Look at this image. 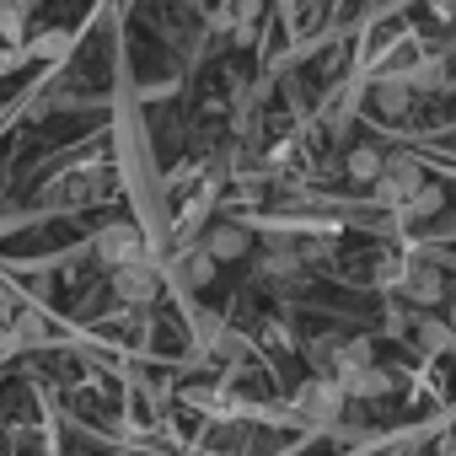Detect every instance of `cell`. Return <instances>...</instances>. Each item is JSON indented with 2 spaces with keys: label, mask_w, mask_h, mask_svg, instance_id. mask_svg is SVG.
Wrapping results in <instances>:
<instances>
[{
  "label": "cell",
  "mask_w": 456,
  "mask_h": 456,
  "mask_svg": "<svg viewBox=\"0 0 456 456\" xmlns=\"http://www.w3.org/2000/svg\"><path fill=\"white\" fill-rule=\"evenodd\" d=\"M344 397H349V392L338 387V376H317V381H306L296 413H301L306 424H333V419L344 413Z\"/></svg>",
  "instance_id": "6da1fadb"
},
{
  "label": "cell",
  "mask_w": 456,
  "mask_h": 456,
  "mask_svg": "<svg viewBox=\"0 0 456 456\" xmlns=\"http://www.w3.org/2000/svg\"><path fill=\"white\" fill-rule=\"evenodd\" d=\"M113 296H118L124 306H151V301L161 296V280H156V269H151L145 258H134V264L113 269Z\"/></svg>",
  "instance_id": "7a4b0ae2"
},
{
  "label": "cell",
  "mask_w": 456,
  "mask_h": 456,
  "mask_svg": "<svg viewBox=\"0 0 456 456\" xmlns=\"http://www.w3.org/2000/svg\"><path fill=\"white\" fill-rule=\"evenodd\" d=\"M140 253H145V242H140V225H129V220L108 225V232L97 237V264H102V269H124V264H134Z\"/></svg>",
  "instance_id": "3957f363"
},
{
  "label": "cell",
  "mask_w": 456,
  "mask_h": 456,
  "mask_svg": "<svg viewBox=\"0 0 456 456\" xmlns=\"http://www.w3.org/2000/svg\"><path fill=\"white\" fill-rule=\"evenodd\" d=\"M333 376H338V387H344L349 397H381V392H392V376H387L381 365H365L360 354L338 360V365H333Z\"/></svg>",
  "instance_id": "277c9868"
},
{
  "label": "cell",
  "mask_w": 456,
  "mask_h": 456,
  "mask_svg": "<svg viewBox=\"0 0 456 456\" xmlns=\"http://www.w3.org/2000/svg\"><path fill=\"white\" fill-rule=\"evenodd\" d=\"M403 290H408V301H419V306H445V301H451L440 269H429V264L408 269V274H403Z\"/></svg>",
  "instance_id": "5b68a950"
},
{
  "label": "cell",
  "mask_w": 456,
  "mask_h": 456,
  "mask_svg": "<svg viewBox=\"0 0 456 456\" xmlns=\"http://www.w3.org/2000/svg\"><path fill=\"white\" fill-rule=\"evenodd\" d=\"M248 232H242V225H215V232L204 237V253L215 258V264H232V258H242L248 253Z\"/></svg>",
  "instance_id": "8992f818"
},
{
  "label": "cell",
  "mask_w": 456,
  "mask_h": 456,
  "mask_svg": "<svg viewBox=\"0 0 456 456\" xmlns=\"http://www.w3.org/2000/svg\"><path fill=\"white\" fill-rule=\"evenodd\" d=\"M413 344L424 354H445V349H456V328L445 317H424V322H413Z\"/></svg>",
  "instance_id": "52a82bcc"
},
{
  "label": "cell",
  "mask_w": 456,
  "mask_h": 456,
  "mask_svg": "<svg viewBox=\"0 0 456 456\" xmlns=\"http://www.w3.org/2000/svg\"><path fill=\"white\" fill-rule=\"evenodd\" d=\"M381 167H387V156H381L376 145H354V151H349V161H344V172H349L354 183H376V177H381Z\"/></svg>",
  "instance_id": "ba28073f"
},
{
  "label": "cell",
  "mask_w": 456,
  "mask_h": 456,
  "mask_svg": "<svg viewBox=\"0 0 456 456\" xmlns=\"http://www.w3.org/2000/svg\"><path fill=\"white\" fill-rule=\"evenodd\" d=\"M440 209H445V188H440V183H419V188L408 193V204H403L408 220H424V215H440Z\"/></svg>",
  "instance_id": "9c48e42d"
},
{
  "label": "cell",
  "mask_w": 456,
  "mask_h": 456,
  "mask_svg": "<svg viewBox=\"0 0 456 456\" xmlns=\"http://www.w3.org/2000/svg\"><path fill=\"white\" fill-rule=\"evenodd\" d=\"M408 102H413V86H408V81H381V86H376V108H381L387 118H403Z\"/></svg>",
  "instance_id": "30bf717a"
},
{
  "label": "cell",
  "mask_w": 456,
  "mask_h": 456,
  "mask_svg": "<svg viewBox=\"0 0 456 456\" xmlns=\"http://www.w3.org/2000/svg\"><path fill=\"white\" fill-rule=\"evenodd\" d=\"M22 33H28V12L17 6V0H0V38H6V44H28Z\"/></svg>",
  "instance_id": "8fae6325"
},
{
  "label": "cell",
  "mask_w": 456,
  "mask_h": 456,
  "mask_svg": "<svg viewBox=\"0 0 456 456\" xmlns=\"http://www.w3.org/2000/svg\"><path fill=\"white\" fill-rule=\"evenodd\" d=\"M65 49H70V33H65V28H49V33H38V38L28 44L33 60H60Z\"/></svg>",
  "instance_id": "7c38bea8"
},
{
  "label": "cell",
  "mask_w": 456,
  "mask_h": 456,
  "mask_svg": "<svg viewBox=\"0 0 456 456\" xmlns=\"http://www.w3.org/2000/svg\"><path fill=\"white\" fill-rule=\"evenodd\" d=\"M408 86H413V92H435V86H445V65H440V60H424V65H413Z\"/></svg>",
  "instance_id": "4fadbf2b"
},
{
  "label": "cell",
  "mask_w": 456,
  "mask_h": 456,
  "mask_svg": "<svg viewBox=\"0 0 456 456\" xmlns=\"http://www.w3.org/2000/svg\"><path fill=\"white\" fill-rule=\"evenodd\" d=\"M33 54H28V44H0V76H12V70H22Z\"/></svg>",
  "instance_id": "5bb4252c"
},
{
  "label": "cell",
  "mask_w": 456,
  "mask_h": 456,
  "mask_svg": "<svg viewBox=\"0 0 456 456\" xmlns=\"http://www.w3.org/2000/svg\"><path fill=\"white\" fill-rule=\"evenodd\" d=\"M209 274H215V258H209V253H193V258H188V280H193V285H204Z\"/></svg>",
  "instance_id": "9a60e30c"
},
{
  "label": "cell",
  "mask_w": 456,
  "mask_h": 456,
  "mask_svg": "<svg viewBox=\"0 0 456 456\" xmlns=\"http://www.w3.org/2000/svg\"><path fill=\"white\" fill-rule=\"evenodd\" d=\"M258 12H264V0H237V6H232V17L248 28V22H258Z\"/></svg>",
  "instance_id": "2e32d148"
},
{
  "label": "cell",
  "mask_w": 456,
  "mask_h": 456,
  "mask_svg": "<svg viewBox=\"0 0 456 456\" xmlns=\"http://www.w3.org/2000/svg\"><path fill=\"white\" fill-rule=\"evenodd\" d=\"M269 269H274V274H290V269H296V253H269Z\"/></svg>",
  "instance_id": "e0dca14e"
},
{
  "label": "cell",
  "mask_w": 456,
  "mask_h": 456,
  "mask_svg": "<svg viewBox=\"0 0 456 456\" xmlns=\"http://www.w3.org/2000/svg\"><path fill=\"white\" fill-rule=\"evenodd\" d=\"M445 322H451V328H456V301H451V306H445Z\"/></svg>",
  "instance_id": "ac0fdd59"
},
{
  "label": "cell",
  "mask_w": 456,
  "mask_h": 456,
  "mask_svg": "<svg viewBox=\"0 0 456 456\" xmlns=\"http://www.w3.org/2000/svg\"><path fill=\"white\" fill-rule=\"evenodd\" d=\"M17 6H22V12H33V6H38V0H17Z\"/></svg>",
  "instance_id": "d6986e66"
}]
</instances>
